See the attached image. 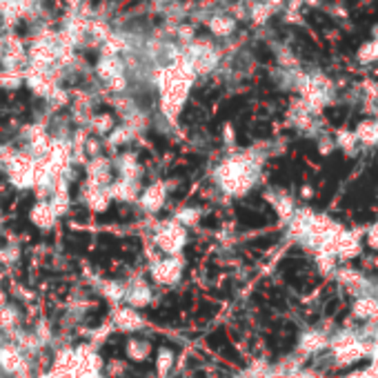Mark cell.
<instances>
[{"label":"cell","mask_w":378,"mask_h":378,"mask_svg":"<svg viewBox=\"0 0 378 378\" xmlns=\"http://www.w3.org/2000/svg\"><path fill=\"white\" fill-rule=\"evenodd\" d=\"M358 58L363 60H376L378 58V43L374 41V43H368V45H363L361 47V52H358Z\"/></svg>","instance_id":"obj_1"},{"label":"cell","mask_w":378,"mask_h":378,"mask_svg":"<svg viewBox=\"0 0 378 378\" xmlns=\"http://www.w3.org/2000/svg\"><path fill=\"white\" fill-rule=\"evenodd\" d=\"M374 36H376V43H378V27H376V31H374Z\"/></svg>","instance_id":"obj_2"}]
</instances>
